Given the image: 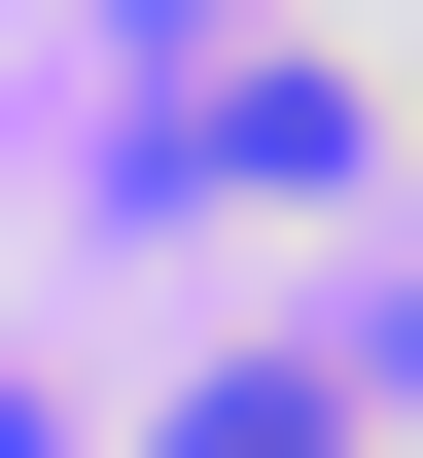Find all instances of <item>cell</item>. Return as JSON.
<instances>
[{
  "mask_svg": "<svg viewBox=\"0 0 423 458\" xmlns=\"http://www.w3.org/2000/svg\"><path fill=\"white\" fill-rule=\"evenodd\" d=\"M177 458H353V388H283V352H247V388H177Z\"/></svg>",
  "mask_w": 423,
  "mask_h": 458,
  "instance_id": "obj_1",
  "label": "cell"
}]
</instances>
